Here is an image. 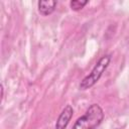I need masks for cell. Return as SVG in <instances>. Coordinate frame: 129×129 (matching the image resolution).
Segmentation results:
<instances>
[{
	"instance_id": "2",
	"label": "cell",
	"mask_w": 129,
	"mask_h": 129,
	"mask_svg": "<svg viewBox=\"0 0 129 129\" xmlns=\"http://www.w3.org/2000/svg\"><path fill=\"white\" fill-rule=\"evenodd\" d=\"M111 60V56L110 55H104L102 56L98 62L95 64L94 69L92 70V72L83 79V81L80 84V89L81 90H87L90 89L91 87H93L101 78L102 74L105 72V70L107 69V67L109 66Z\"/></svg>"
},
{
	"instance_id": "1",
	"label": "cell",
	"mask_w": 129,
	"mask_h": 129,
	"mask_svg": "<svg viewBox=\"0 0 129 129\" xmlns=\"http://www.w3.org/2000/svg\"><path fill=\"white\" fill-rule=\"evenodd\" d=\"M103 118L104 113L102 108L98 104H93L88 108L86 113L76 121L73 129H96L103 121Z\"/></svg>"
},
{
	"instance_id": "5",
	"label": "cell",
	"mask_w": 129,
	"mask_h": 129,
	"mask_svg": "<svg viewBox=\"0 0 129 129\" xmlns=\"http://www.w3.org/2000/svg\"><path fill=\"white\" fill-rule=\"evenodd\" d=\"M88 3V1L87 0H73V1H71V3H70V5H71V7H72V9L73 10H80V9H82L86 4Z\"/></svg>"
},
{
	"instance_id": "3",
	"label": "cell",
	"mask_w": 129,
	"mask_h": 129,
	"mask_svg": "<svg viewBox=\"0 0 129 129\" xmlns=\"http://www.w3.org/2000/svg\"><path fill=\"white\" fill-rule=\"evenodd\" d=\"M73 113L74 110L72 106L71 105L66 106L57 118V121L55 123V129H66L73 117Z\"/></svg>"
},
{
	"instance_id": "4",
	"label": "cell",
	"mask_w": 129,
	"mask_h": 129,
	"mask_svg": "<svg viewBox=\"0 0 129 129\" xmlns=\"http://www.w3.org/2000/svg\"><path fill=\"white\" fill-rule=\"evenodd\" d=\"M56 6V1L54 0H41L38 2V11L40 14L46 16L53 12Z\"/></svg>"
}]
</instances>
